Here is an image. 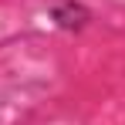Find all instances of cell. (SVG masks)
<instances>
[{"label": "cell", "mask_w": 125, "mask_h": 125, "mask_svg": "<svg viewBox=\"0 0 125 125\" xmlns=\"http://www.w3.org/2000/svg\"><path fill=\"white\" fill-rule=\"evenodd\" d=\"M51 21L61 31H81L84 24L91 21V10L84 3H74V0H61V3L51 7Z\"/></svg>", "instance_id": "cell-1"}]
</instances>
